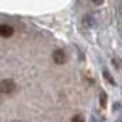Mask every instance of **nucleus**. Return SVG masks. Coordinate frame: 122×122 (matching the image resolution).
<instances>
[{
	"instance_id": "39448f33",
	"label": "nucleus",
	"mask_w": 122,
	"mask_h": 122,
	"mask_svg": "<svg viewBox=\"0 0 122 122\" xmlns=\"http://www.w3.org/2000/svg\"><path fill=\"white\" fill-rule=\"evenodd\" d=\"M90 2H93L95 5H100V4H103V0H90Z\"/></svg>"
},
{
	"instance_id": "0eeeda50",
	"label": "nucleus",
	"mask_w": 122,
	"mask_h": 122,
	"mask_svg": "<svg viewBox=\"0 0 122 122\" xmlns=\"http://www.w3.org/2000/svg\"><path fill=\"white\" fill-rule=\"evenodd\" d=\"M0 102H2V98H0Z\"/></svg>"
},
{
	"instance_id": "7ed1b4c3",
	"label": "nucleus",
	"mask_w": 122,
	"mask_h": 122,
	"mask_svg": "<svg viewBox=\"0 0 122 122\" xmlns=\"http://www.w3.org/2000/svg\"><path fill=\"white\" fill-rule=\"evenodd\" d=\"M14 34V29L9 24H0V37H10Z\"/></svg>"
},
{
	"instance_id": "f257e3e1",
	"label": "nucleus",
	"mask_w": 122,
	"mask_h": 122,
	"mask_svg": "<svg viewBox=\"0 0 122 122\" xmlns=\"http://www.w3.org/2000/svg\"><path fill=\"white\" fill-rule=\"evenodd\" d=\"M14 92H17V85L14 80H2L0 81V95H12Z\"/></svg>"
},
{
	"instance_id": "20e7f679",
	"label": "nucleus",
	"mask_w": 122,
	"mask_h": 122,
	"mask_svg": "<svg viewBox=\"0 0 122 122\" xmlns=\"http://www.w3.org/2000/svg\"><path fill=\"white\" fill-rule=\"evenodd\" d=\"M71 122H86V120L83 119V115H75V117L71 119Z\"/></svg>"
},
{
	"instance_id": "f03ea898",
	"label": "nucleus",
	"mask_w": 122,
	"mask_h": 122,
	"mask_svg": "<svg viewBox=\"0 0 122 122\" xmlns=\"http://www.w3.org/2000/svg\"><path fill=\"white\" fill-rule=\"evenodd\" d=\"M53 61L56 65H65L66 63V53L63 49H54L53 51Z\"/></svg>"
},
{
	"instance_id": "423d86ee",
	"label": "nucleus",
	"mask_w": 122,
	"mask_h": 122,
	"mask_svg": "<svg viewBox=\"0 0 122 122\" xmlns=\"http://www.w3.org/2000/svg\"><path fill=\"white\" fill-rule=\"evenodd\" d=\"M15 122H20V120H15Z\"/></svg>"
}]
</instances>
